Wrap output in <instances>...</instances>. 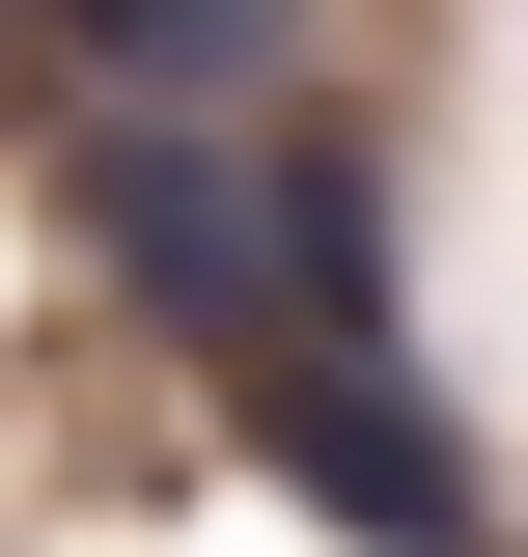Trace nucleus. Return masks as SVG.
Returning a JSON list of instances; mask_svg holds the SVG:
<instances>
[{
  "label": "nucleus",
  "mask_w": 528,
  "mask_h": 557,
  "mask_svg": "<svg viewBox=\"0 0 528 557\" xmlns=\"http://www.w3.org/2000/svg\"><path fill=\"white\" fill-rule=\"evenodd\" d=\"M56 28H84V57H112V84H223V57H251V28H278V0H56Z\"/></svg>",
  "instance_id": "7ed1b4c3"
},
{
  "label": "nucleus",
  "mask_w": 528,
  "mask_h": 557,
  "mask_svg": "<svg viewBox=\"0 0 528 557\" xmlns=\"http://www.w3.org/2000/svg\"><path fill=\"white\" fill-rule=\"evenodd\" d=\"M251 446H278L362 557H473V446H445V391H390L362 335H251Z\"/></svg>",
  "instance_id": "f03ea898"
},
{
  "label": "nucleus",
  "mask_w": 528,
  "mask_h": 557,
  "mask_svg": "<svg viewBox=\"0 0 528 557\" xmlns=\"http://www.w3.org/2000/svg\"><path fill=\"white\" fill-rule=\"evenodd\" d=\"M84 223H112V278L196 307V335H362V307H390L362 168H251V139H167V112L84 139Z\"/></svg>",
  "instance_id": "f257e3e1"
}]
</instances>
